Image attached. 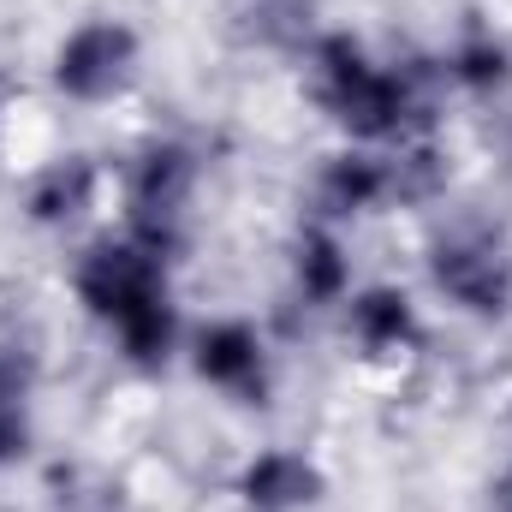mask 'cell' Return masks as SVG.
<instances>
[{
    "mask_svg": "<svg viewBox=\"0 0 512 512\" xmlns=\"http://www.w3.org/2000/svg\"><path fill=\"white\" fill-rule=\"evenodd\" d=\"M310 72H316V102L328 108V120L364 143L405 137L411 120L429 108L417 78L399 66H376L358 36H322L310 54Z\"/></svg>",
    "mask_w": 512,
    "mask_h": 512,
    "instance_id": "cell-1",
    "label": "cell"
},
{
    "mask_svg": "<svg viewBox=\"0 0 512 512\" xmlns=\"http://www.w3.org/2000/svg\"><path fill=\"white\" fill-rule=\"evenodd\" d=\"M197 191V155L185 143H149L131 167L126 209H131V239L143 251H155L161 262L179 251L185 239V209Z\"/></svg>",
    "mask_w": 512,
    "mask_h": 512,
    "instance_id": "cell-2",
    "label": "cell"
},
{
    "mask_svg": "<svg viewBox=\"0 0 512 512\" xmlns=\"http://www.w3.org/2000/svg\"><path fill=\"white\" fill-rule=\"evenodd\" d=\"M72 286H78V304H84L96 322L120 328L137 310H149L155 298H167V262L155 251H143L131 233L126 239H102V245L84 251Z\"/></svg>",
    "mask_w": 512,
    "mask_h": 512,
    "instance_id": "cell-3",
    "label": "cell"
},
{
    "mask_svg": "<svg viewBox=\"0 0 512 512\" xmlns=\"http://www.w3.org/2000/svg\"><path fill=\"white\" fill-rule=\"evenodd\" d=\"M137 72V30L126 18H84L54 48V90L66 102H114Z\"/></svg>",
    "mask_w": 512,
    "mask_h": 512,
    "instance_id": "cell-4",
    "label": "cell"
},
{
    "mask_svg": "<svg viewBox=\"0 0 512 512\" xmlns=\"http://www.w3.org/2000/svg\"><path fill=\"white\" fill-rule=\"evenodd\" d=\"M429 280L447 304L471 316H507L512 304V268L489 233H447L429 251Z\"/></svg>",
    "mask_w": 512,
    "mask_h": 512,
    "instance_id": "cell-5",
    "label": "cell"
},
{
    "mask_svg": "<svg viewBox=\"0 0 512 512\" xmlns=\"http://www.w3.org/2000/svg\"><path fill=\"white\" fill-rule=\"evenodd\" d=\"M191 370H197L209 387L233 393V399L262 405V393H268V346H262V334H256L251 322L227 316V322H209V328L197 334Z\"/></svg>",
    "mask_w": 512,
    "mask_h": 512,
    "instance_id": "cell-6",
    "label": "cell"
},
{
    "mask_svg": "<svg viewBox=\"0 0 512 512\" xmlns=\"http://www.w3.org/2000/svg\"><path fill=\"white\" fill-rule=\"evenodd\" d=\"M328 489L322 465L298 447H262L251 465L239 471V495L251 512H298V507H316Z\"/></svg>",
    "mask_w": 512,
    "mask_h": 512,
    "instance_id": "cell-7",
    "label": "cell"
},
{
    "mask_svg": "<svg viewBox=\"0 0 512 512\" xmlns=\"http://www.w3.org/2000/svg\"><path fill=\"white\" fill-rule=\"evenodd\" d=\"M387 197H393V161H387V155L346 149V155H328V161H322V179H316V209H322V221L370 215Z\"/></svg>",
    "mask_w": 512,
    "mask_h": 512,
    "instance_id": "cell-8",
    "label": "cell"
},
{
    "mask_svg": "<svg viewBox=\"0 0 512 512\" xmlns=\"http://www.w3.org/2000/svg\"><path fill=\"white\" fill-rule=\"evenodd\" d=\"M346 328H352V340L364 346V352H411L417 346V304L399 292V286H364V292H352V304H346Z\"/></svg>",
    "mask_w": 512,
    "mask_h": 512,
    "instance_id": "cell-9",
    "label": "cell"
},
{
    "mask_svg": "<svg viewBox=\"0 0 512 512\" xmlns=\"http://www.w3.org/2000/svg\"><path fill=\"white\" fill-rule=\"evenodd\" d=\"M292 280L310 304H340L352 292V256L328 221H310L292 245Z\"/></svg>",
    "mask_w": 512,
    "mask_h": 512,
    "instance_id": "cell-10",
    "label": "cell"
},
{
    "mask_svg": "<svg viewBox=\"0 0 512 512\" xmlns=\"http://www.w3.org/2000/svg\"><path fill=\"white\" fill-rule=\"evenodd\" d=\"M90 197H96V167L90 161H54L36 185H30V221H42V227H66V221H78L84 209H90Z\"/></svg>",
    "mask_w": 512,
    "mask_h": 512,
    "instance_id": "cell-11",
    "label": "cell"
},
{
    "mask_svg": "<svg viewBox=\"0 0 512 512\" xmlns=\"http://www.w3.org/2000/svg\"><path fill=\"white\" fill-rule=\"evenodd\" d=\"M30 364L0 352V465H18L30 453Z\"/></svg>",
    "mask_w": 512,
    "mask_h": 512,
    "instance_id": "cell-12",
    "label": "cell"
},
{
    "mask_svg": "<svg viewBox=\"0 0 512 512\" xmlns=\"http://www.w3.org/2000/svg\"><path fill=\"white\" fill-rule=\"evenodd\" d=\"M447 72H453L465 90H501V84L512 78V60H507V48H501L495 36H465V42L453 48Z\"/></svg>",
    "mask_w": 512,
    "mask_h": 512,
    "instance_id": "cell-13",
    "label": "cell"
},
{
    "mask_svg": "<svg viewBox=\"0 0 512 512\" xmlns=\"http://www.w3.org/2000/svg\"><path fill=\"white\" fill-rule=\"evenodd\" d=\"M489 512H512V459L495 471V483H489Z\"/></svg>",
    "mask_w": 512,
    "mask_h": 512,
    "instance_id": "cell-14",
    "label": "cell"
}]
</instances>
